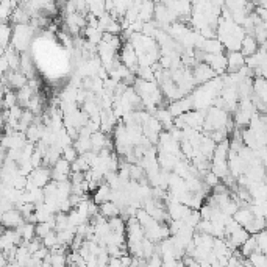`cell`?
Returning <instances> with one entry per match:
<instances>
[{"label": "cell", "mask_w": 267, "mask_h": 267, "mask_svg": "<svg viewBox=\"0 0 267 267\" xmlns=\"http://www.w3.org/2000/svg\"><path fill=\"white\" fill-rule=\"evenodd\" d=\"M34 27L32 24H16L14 28H12V38H11V44L18 52H27V48L30 46V41L34 33Z\"/></svg>", "instance_id": "1"}, {"label": "cell", "mask_w": 267, "mask_h": 267, "mask_svg": "<svg viewBox=\"0 0 267 267\" xmlns=\"http://www.w3.org/2000/svg\"><path fill=\"white\" fill-rule=\"evenodd\" d=\"M202 61H205L206 64H210L218 75H224L228 70V61L226 56L222 54H205L202 52Z\"/></svg>", "instance_id": "2"}, {"label": "cell", "mask_w": 267, "mask_h": 267, "mask_svg": "<svg viewBox=\"0 0 267 267\" xmlns=\"http://www.w3.org/2000/svg\"><path fill=\"white\" fill-rule=\"evenodd\" d=\"M70 174H72V162L64 160L62 156L52 166V180L55 182L70 180Z\"/></svg>", "instance_id": "3"}, {"label": "cell", "mask_w": 267, "mask_h": 267, "mask_svg": "<svg viewBox=\"0 0 267 267\" xmlns=\"http://www.w3.org/2000/svg\"><path fill=\"white\" fill-rule=\"evenodd\" d=\"M120 61H122L128 69H132L133 72L138 70V68H139L136 48L133 47V44H132L130 41H126V42L122 46V48H120Z\"/></svg>", "instance_id": "4"}, {"label": "cell", "mask_w": 267, "mask_h": 267, "mask_svg": "<svg viewBox=\"0 0 267 267\" xmlns=\"http://www.w3.org/2000/svg\"><path fill=\"white\" fill-rule=\"evenodd\" d=\"M194 78H196V83L197 84H203V83H208L210 80H212L214 77H218V74H216V70L206 64L205 61H200L197 62V64L194 66Z\"/></svg>", "instance_id": "5"}, {"label": "cell", "mask_w": 267, "mask_h": 267, "mask_svg": "<svg viewBox=\"0 0 267 267\" xmlns=\"http://www.w3.org/2000/svg\"><path fill=\"white\" fill-rule=\"evenodd\" d=\"M226 61H228L226 72H238L244 66H247V56L240 50H230L226 54Z\"/></svg>", "instance_id": "6"}, {"label": "cell", "mask_w": 267, "mask_h": 267, "mask_svg": "<svg viewBox=\"0 0 267 267\" xmlns=\"http://www.w3.org/2000/svg\"><path fill=\"white\" fill-rule=\"evenodd\" d=\"M25 222V216L22 214L20 210L12 208L10 211L2 212V224L4 228H18L19 225H22Z\"/></svg>", "instance_id": "7"}, {"label": "cell", "mask_w": 267, "mask_h": 267, "mask_svg": "<svg viewBox=\"0 0 267 267\" xmlns=\"http://www.w3.org/2000/svg\"><path fill=\"white\" fill-rule=\"evenodd\" d=\"M258 50H260V42L256 41V38L247 33L242 40V44H240V52L246 56H252V55H255Z\"/></svg>", "instance_id": "8"}, {"label": "cell", "mask_w": 267, "mask_h": 267, "mask_svg": "<svg viewBox=\"0 0 267 267\" xmlns=\"http://www.w3.org/2000/svg\"><path fill=\"white\" fill-rule=\"evenodd\" d=\"M100 214L105 216L106 219H111V218H118V216H122V210H120V206L118 205L116 202L108 200V202H104L100 205Z\"/></svg>", "instance_id": "9"}, {"label": "cell", "mask_w": 267, "mask_h": 267, "mask_svg": "<svg viewBox=\"0 0 267 267\" xmlns=\"http://www.w3.org/2000/svg\"><path fill=\"white\" fill-rule=\"evenodd\" d=\"M233 218L242 225V226H247L253 219H255V214H253V211H252V208L250 206H239V210L234 212V216Z\"/></svg>", "instance_id": "10"}, {"label": "cell", "mask_w": 267, "mask_h": 267, "mask_svg": "<svg viewBox=\"0 0 267 267\" xmlns=\"http://www.w3.org/2000/svg\"><path fill=\"white\" fill-rule=\"evenodd\" d=\"M155 8H156V4L154 0H144L141 10H139V19L144 22H150L155 18Z\"/></svg>", "instance_id": "11"}, {"label": "cell", "mask_w": 267, "mask_h": 267, "mask_svg": "<svg viewBox=\"0 0 267 267\" xmlns=\"http://www.w3.org/2000/svg\"><path fill=\"white\" fill-rule=\"evenodd\" d=\"M225 50V46L222 44V41L219 38H210V40L205 41V46H203L202 52L205 54H222Z\"/></svg>", "instance_id": "12"}, {"label": "cell", "mask_w": 267, "mask_h": 267, "mask_svg": "<svg viewBox=\"0 0 267 267\" xmlns=\"http://www.w3.org/2000/svg\"><path fill=\"white\" fill-rule=\"evenodd\" d=\"M240 253H242V256L248 258L253 252L258 250V240H256V234H250V238L246 240V242L239 247Z\"/></svg>", "instance_id": "13"}, {"label": "cell", "mask_w": 267, "mask_h": 267, "mask_svg": "<svg viewBox=\"0 0 267 267\" xmlns=\"http://www.w3.org/2000/svg\"><path fill=\"white\" fill-rule=\"evenodd\" d=\"M252 266H256V267H267V253H262L261 250L253 252L252 255L248 256Z\"/></svg>", "instance_id": "14"}, {"label": "cell", "mask_w": 267, "mask_h": 267, "mask_svg": "<svg viewBox=\"0 0 267 267\" xmlns=\"http://www.w3.org/2000/svg\"><path fill=\"white\" fill-rule=\"evenodd\" d=\"M78 155H80V154L77 152V148L74 147V144L62 148V158L68 160V161H70V162H74L75 160H77V158H78Z\"/></svg>", "instance_id": "15"}, {"label": "cell", "mask_w": 267, "mask_h": 267, "mask_svg": "<svg viewBox=\"0 0 267 267\" xmlns=\"http://www.w3.org/2000/svg\"><path fill=\"white\" fill-rule=\"evenodd\" d=\"M256 240H258V250L267 253V228L256 234Z\"/></svg>", "instance_id": "16"}, {"label": "cell", "mask_w": 267, "mask_h": 267, "mask_svg": "<svg viewBox=\"0 0 267 267\" xmlns=\"http://www.w3.org/2000/svg\"><path fill=\"white\" fill-rule=\"evenodd\" d=\"M255 152H256V155H258V158L261 160V162H262V164H264V166L267 168V144L261 146V147H260V148H256Z\"/></svg>", "instance_id": "17"}, {"label": "cell", "mask_w": 267, "mask_h": 267, "mask_svg": "<svg viewBox=\"0 0 267 267\" xmlns=\"http://www.w3.org/2000/svg\"><path fill=\"white\" fill-rule=\"evenodd\" d=\"M154 2H155V4H161V2H162V0H154Z\"/></svg>", "instance_id": "18"}]
</instances>
